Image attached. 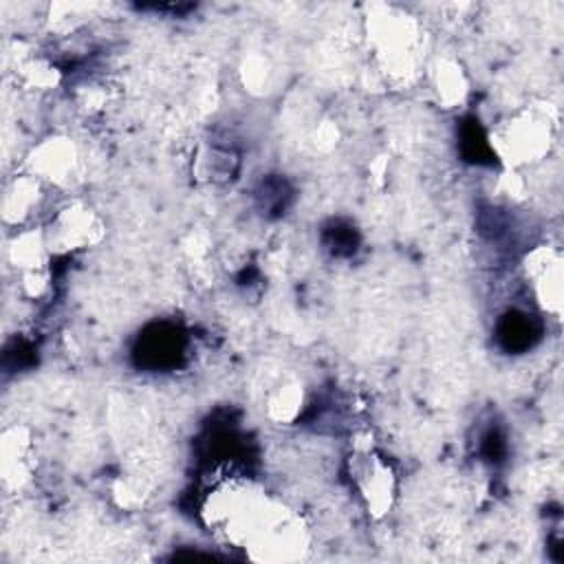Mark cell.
<instances>
[{"label": "cell", "mask_w": 564, "mask_h": 564, "mask_svg": "<svg viewBox=\"0 0 564 564\" xmlns=\"http://www.w3.org/2000/svg\"><path fill=\"white\" fill-rule=\"evenodd\" d=\"M555 115L549 104L522 106L489 134L494 152L509 165L522 167L542 161L555 141Z\"/></svg>", "instance_id": "cell-1"}, {"label": "cell", "mask_w": 564, "mask_h": 564, "mask_svg": "<svg viewBox=\"0 0 564 564\" xmlns=\"http://www.w3.org/2000/svg\"><path fill=\"white\" fill-rule=\"evenodd\" d=\"M368 37L386 75L392 79H410L416 73L421 31L414 18L388 7L383 13L368 20Z\"/></svg>", "instance_id": "cell-2"}, {"label": "cell", "mask_w": 564, "mask_h": 564, "mask_svg": "<svg viewBox=\"0 0 564 564\" xmlns=\"http://www.w3.org/2000/svg\"><path fill=\"white\" fill-rule=\"evenodd\" d=\"M348 474L372 518H383L392 511L397 500V474L392 463L377 452L372 443L355 445L352 454L348 456Z\"/></svg>", "instance_id": "cell-3"}, {"label": "cell", "mask_w": 564, "mask_h": 564, "mask_svg": "<svg viewBox=\"0 0 564 564\" xmlns=\"http://www.w3.org/2000/svg\"><path fill=\"white\" fill-rule=\"evenodd\" d=\"M44 236L53 256L73 253L99 245L106 236V225L90 205L68 200L51 214L44 225Z\"/></svg>", "instance_id": "cell-4"}, {"label": "cell", "mask_w": 564, "mask_h": 564, "mask_svg": "<svg viewBox=\"0 0 564 564\" xmlns=\"http://www.w3.org/2000/svg\"><path fill=\"white\" fill-rule=\"evenodd\" d=\"M524 278L535 304L551 317H560L564 302V260L551 245L535 247L524 260Z\"/></svg>", "instance_id": "cell-5"}, {"label": "cell", "mask_w": 564, "mask_h": 564, "mask_svg": "<svg viewBox=\"0 0 564 564\" xmlns=\"http://www.w3.org/2000/svg\"><path fill=\"white\" fill-rule=\"evenodd\" d=\"M79 150L70 137L51 134L42 139L26 156V172L44 185L68 187L79 174Z\"/></svg>", "instance_id": "cell-6"}, {"label": "cell", "mask_w": 564, "mask_h": 564, "mask_svg": "<svg viewBox=\"0 0 564 564\" xmlns=\"http://www.w3.org/2000/svg\"><path fill=\"white\" fill-rule=\"evenodd\" d=\"M44 187L46 185L29 172H22V174L13 176L7 183L4 194H2V203H0L4 223L18 225V229L26 227V223H31L33 216L42 209Z\"/></svg>", "instance_id": "cell-7"}, {"label": "cell", "mask_w": 564, "mask_h": 564, "mask_svg": "<svg viewBox=\"0 0 564 564\" xmlns=\"http://www.w3.org/2000/svg\"><path fill=\"white\" fill-rule=\"evenodd\" d=\"M33 441L24 427H11L2 434V445H0V469L4 485L11 487H22L29 482L31 471L35 467L33 458Z\"/></svg>", "instance_id": "cell-8"}, {"label": "cell", "mask_w": 564, "mask_h": 564, "mask_svg": "<svg viewBox=\"0 0 564 564\" xmlns=\"http://www.w3.org/2000/svg\"><path fill=\"white\" fill-rule=\"evenodd\" d=\"M51 256L53 253L46 242L44 227H20L7 247V258L20 271V275L48 271Z\"/></svg>", "instance_id": "cell-9"}, {"label": "cell", "mask_w": 564, "mask_h": 564, "mask_svg": "<svg viewBox=\"0 0 564 564\" xmlns=\"http://www.w3.org/2000/svg\"><path fill=\"white\" fill-rule=\"evenodd\" d=\"M306 405V388L300 379L286 377L271 386L264 397V414L273 423L291 425Z\"/></svg>", "instance_id": "cell-10"}, {"label": "cell", "mask_w": 564, "mask_h": 564, "mask_svg": "<svg viewBox=\"0 0 564 564\" xmlns=\"http://www.w3.org/2000/svg\"><path fill=\"white\" fill-rule=\"evenodd\" d=\"M432 90L445 108H456L465 104L469 95V79L463 66L452 57H441L430 68Z\"/></svg>", "instance_id": "cell-11"}, {"label": "cell", "mask_w": 564, "mask_h": 564, "mask_svg": "<svg viewBox=\"0 0 564 564\" xmlns=\"http://www.w3.org/2000/svg\"><path fill=\"white\" fill-rule=\"evenodd\" d=\"M18 75L24 86L35 90H48L59 84V70L46 57H29L18 64Z\"/></svg>", "instance_id": "cell-12"}, {"label": "cell", "mask_w": 564, "mask_h": 564, "mask_svg": "<svg viewBox=\"0 0 564 564\" xmlns=\"http://www.w3.org/2000/svg\"><path fill=\"white\" fill-rule=\"evenodd\" d=\"M112 498L121 509L134 511V509L143 507L145 500L150 498V485L145 482V478H141L137 474L119 476L112 485Z\"/></svg>", "instance_id": "cell-13"}, {"label": "cell", "mask_w": 564, "mask_h": 564, "mask_svg": "<svg viewBox=\"0 0 564 564\" xmlns=\"http://www.w3.org/2000/svg\"><path fill=\"white\" fill-rule=\"evenodd\" d=\"M242 75H245V84L251 90L267 86V82H269V64H267V59H262V57L247 59L245 68H242Z\"/></svg>", "instance_id": "cell-14"}]
</instances>
